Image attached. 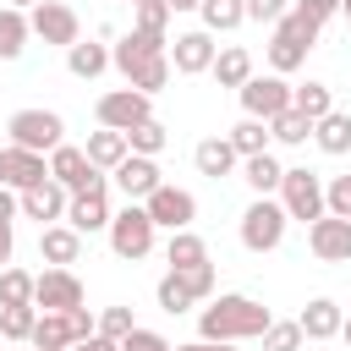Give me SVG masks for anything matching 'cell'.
I'll use <instances>...</instances> for the list:
<instances>
[{"label":"cell","instance_id":"cell-40","mask_svg":"<svg viewBox=\"0 0 351 351\" xmlns=\"http://www.w3.org/2000/svg\"><path fill=\"white\" fill-rule=\"evenodd\" d=\"M132 329H137L132 307H104V313H93V335H104V340H126Z\"/></svg>","mask_w":351,"mask_h":351},{"label":"cell","instance_id":"cell-28","mask_svg":"<svg viewBox=\"0 0 351 351\" xmlns=\"http://www.w3.org/2000/svg\"><path fill=\"white\" fill-rule=\"evenodd\" d=\"M225 143L236 148V159H252V154H269V121H252V115H241L230 132H225Z\"/></svg>","mask_w":351,"mask_h":351},{"label":"cell","instance_id":"cell-18","mask_svg":"<svg viewBox=\"0 0 351 351\" xmlns=\"http://www.w3.org/2000/svg\"><path fill=\"white\" fill-rule=\"evenodd\" d=\"M307 247H313L318 263H351V219H335V214L313 219L307 225Z\"/></svg>","mask_w":351,"mask_h":351},{"label":"cell","instance_id":"cell-52","mask_svg":"<svg viewBox=\"0 0 351 351\" xmlns=\"http://www.w3.org/2000/svg\"><path fill=\"white\" fill-rule=\"evenodd\" d=\"M197 5H203V0H165V11H170V16H181V11H197Z\"/></svg>","mask_w":351,"mask_h":351},{"label":"cell","instance_id":"cell-21","mask_svg":"<svg viewBox=\"0 0 351 351\" xmlns=\"http://www.w3.org/2000/svg\"><path fill=\"white\" fill-rule=\"evenodd\" d=\"M340 302L335 296H313L302 313H296V329H302V340H335L340 335Z\"/></svg>","mask_w":351,"mask_h":351},{"label":"cell","instance_id":"cell-14","mask_svg":"<svg viewBox=\"0 0 351 351\" xmlns=\"http://www.w3.org/2000/svg\"><path fill=\"white\" fill-rule=\"evenodd\" d=\"M115 186L126 192V203H148L159 186H165V170H159V159H143V154H126L115 170Z\"/></svg>","mask_w":351,"mask_h":351},{"label":"cell","instance_id":"cell-58","mask_svg":"<svg viewBox=\"0 0 351 351\" xmlns=\"http://www.w3.org/2000/svg\"><path fill=\"white\" fill-rule=\"evenodd\" d=\"M126 5H132V11H137V5H148V0H126Z\"/></svg>","mask_w":351,"mask_h":351},{"label":"cell","instance_id":"cell-42","mask_svg":"<svg viewBox=\"0 0 351 351\" xmlns=\"http://www.w3.org/2000/svg\"><path fill=\"white\" fill-rule=\"evenodd\" d=\"M324 214H335V219H351V170L324 181Z\"/></svg>","mask_w":351,"mask_h":351},{"label":"cell","instance_id":"cell-3","mask_svg":"<svg viewBox=\"0 0 351 351\" xmlns=\"http://www.w3.org/2000/svg\"><path fill=\"white\" fill-rule=\"evenodd\" d=\"M274 203L285 208V219H302V225L324 219V176H318V170H307V165H285Z\"/></svg>","mask_w":351,"mask_h":351},{"label":"cell","instance_id":"cell-53","mask_svg":"<svg viewBox=\"0 0 351 351\" xmlns=\"http://www.w3.org/2000/svg\"><path fill=\"white\" fill-rule=\"evenodd\" d=\"M335 340H346V351H351V318H340V335Z\"/></svg>","mask_w":351,"mask_h":351},{"label":"cell","instance_id":"cell-9","mask_svg":"<svg viewBox=\"0 0 351 351\" xmlns=\"http://www.w3.org/2000/svg\"><path fill=\"white\" fill-rule=\"evenodd\" d=\"M27 27H33V38L60 44V49H71V44L82 38V16H77L66 0H38V5L27 11Z\"/></svg>","mask_w":351,"mask_h":351},{"label":"cell","instance_id":"cell-23","mask_svg":"<svg viewBox=\"0 0 351 351\" xmlns=\"http://www.w3.org/2000/svg\"><path fill=\"white\" fill-rule=\"evenodd\" d=\"M82 154H88V165H93L99 176H110V170H115V165H121L132 148H126V137H121V132H104V126H99V132H88Z\"/></svg>","mask_w":351,"mask_h":351},{"label":"cell","instance_id":"cell-24","mask_svg":"<svg viewBox=\"0 0 351 351\" xmlns=\"http://www.w3.org/2000/svg\"><path fill=\"white\" fill-rule=\"evenodd\" d=\"M192 165H197V176H214V181H219V176H230L241 159H236V148H230L225 137H203V143L192 148Z\"/></svg>","mask_w":351,"mask_h":351},{"label":"cell","instance_id":"cell-30","mask_svg":"<svg viewBox=\"0 0 351 351\" xmlns=\"http://www.w3.org/2000/svg\"><path fill=\"white\" fill-rule=\"evenodd\" d=\"M291 110L307 115V121H324L335 110V88L329 82H302V88H291Z\"/></svg>","mask_w":351,"mask_h":351},{"label":"cell","instance_id":"cell-1","mask_svg":"<svg viewBox=\"0 0 351 351\" xmlns=\"http://www.w3.org/2000/svg\"><path fill=\"white\" fill-rule=\"evenodd\" d=\"M269 324H274V313H269L263 302L241 296V291H225V296H214L208 307H197V340H208V346H241V340H258Z\"/></svg>","mask_w":351,"mask_h":351},{"label":"cell","instance_id":"cell-45","mask_svg":"<svg viewBox=\"0 0 351 351\" xmlns=\"http://www.w3.org/2000/svg\"><path fill=\"white\" fill-rule=\"evenodd\" d=\"M241 5H247V22H269V27L291 11V0H241Z\"/></svg>","mask_w":351,"mask_h":351},{"label":"cell","instance_id":"cell-19","mask_svg":"<svg viewBox=\"0 0 351 351\" xmlns=\"http://www.w3.org/2000/svg\"><path fill=\"white\" fill-rule=\"evenodd\" d=\"M0 165H5V186L11 192H27V186H38V181H49V159L44 154H27V148H0Z\"/></svg>","mask_w":351,"mask_h":351},{"label":"cell","instance_id":"cell-26","mask_svg":"<svg viewBox=\"0 0 351 351\" xmlns=\"http://www.w3.org/2000/svg\"><path fill=\"white\" fill-rule=\"evenodd\" d=\"M313 143H318L329 159L351 154V115H346V110H329L324 121H313Z\"/></svg>","mask_w":351,"mask_h":351},{"label":"cell","instance_id":"cell-15","mask_svg":"<svg viewBox=\"0 0 351 351\" xmlns=\"http://www.w3.org/2000/svg\"><path fill=\"white\" fill-rule=\"evenodd\" d=\"M170 49V38H159V33H143V27H132V33H121L115 44H110V66L121 71V77H132L137 66H148L154 55H165Z\"/></svg>","mask_w":351,"mask_h":351},{"label":"cell","instance_id":"cell-12","mask_svg":"<svg viewBox=\"0 0 351 351\" xmlns=\"http://www.w3.org/2000/svg\"><path fill=\"white\" fill-rule=\"evenodd\" d=\"M66 225H71L77 236L110 230V181H99V186H88V192H71V197H66Z\"/></svg>","mask_w":351,"mask_h":351},{"label":"cell","instance_id":"cell-32","mask_svg":"<svg viewBox=\"0 0 351 351\" xmlns=\"http://www.w3.org/2000/svg\"><path fill=\"white\" fill-rule=\"evenodd\" d=\"M197 16H203V33H236L247 22V5L241 0H203Z\"/></svg>","mask_w":351,"mask_h":351},{"label":"cell","instance_id":"cell-49","mask_svg":"<svg viewBox=\"0 0 351 351\" xmlns=\"http://www.w3.org/2000/svg\"><path fill=\"white\" fill-rule=\"evenodd\" d=\"M11 219H16V192L0 186V225H11Z\"/></svg>","mask_w":351,"mask_h":351},{"label":"cell","instance_id":"cell-60","mask_svg":"<svg viewBox=\"0 0 351 351\" xmlns=\"http://www.w3.org/2000/svg\"><path fill=\"white\" fill-rule=\"evenodd\" d=\"M66 351H82V346H66Z\"/></svg>","mask_w":351,"mask_h":351},{"label":"cell","instance_id":"cell-13","mask_svg":"<svg viewBox=\"0 0 351 351\" xmlns=\"http://www.w3.org/2000/svg\"><path fill=\"white\" fill-rule=\"evenodd\" d=\"M33 307H38V313H71V307H82V280H77L71 269H44V274H33Z\"/></svg>","mask_w":351,"mask_h":351},{"label":"cell","instance_id":"cell-25","mask_svg":"<svg viewBox=\"0 0 351 351\" xmlns=\"http://www.w3.org/2000/svg\"><path fill=\"white\" fill-rule=\"evenodd\" d=\"M280 176H285V165H280L274 154H252V159H241V181L252 186V197H274V192H280Z\"/></svg>","mask_w":351,"mask_h":351},{"label":"cell","instance_id":"cell-37","mask_svg":"<svg viewBox=\"0 0 351 351\" xmlns=\"http://www.w3.org/2000/svg\"><path fill=\"white\" fill-rule=\"evenodd\" d=\"M126 137V148L132 154H143V159H159L165 154V143H170V132L159 126V121H143V126H132V132H121Z\"/></svg>","mask_w":351,"mask_h":351},{"label":"cell","instance_id":"cell-47","mask_svg":"<svg viewBox=\"0 0 351 351\" xmlns=\"http://www.w3.org/2000/svg\"><path fill=\"white\" fill-rule=\"evenodd\" d=\"M307 16H318V22H329V16H340V0H296Z\"/></svg>","mask_w":351,"mask_h":351},{"label":"cell","instance_id":"cell-41","mask_svg":"<svg viewBox=\"0 0 351 351\" xmlns=\"http://www.w3.org/2000/svg\"><path fill=\"white\" fill-rule=\"evenodd\" d=\"M258 340H263V351H302V329H296V318H274Z\"/></svg>","mask_w":351,"mask_h":351},{"label":"cell","instance_id":"cell-50","mask_svg":"<svg viewBox=\"0 0 351 351\" xmlns=\"http://www.w3.org/2000/svg\"><path fill=\"white\" fill-rule=\"evenodd\" d=\"M82 351H121V340H104V335H88V340H77Z\"/></svg>","mask_w":351,"mask_h":351},{"label":"cell","instance_id":"cell-29","mask_svg":"<svg viewBox=\"0 0 351 351\" xmlns=\"http://www.w3.org/2000/svg\"><path fill=\"white\" fill-rule=\"evenodd\" d=\"M33 351H66V346H77V335H71V318L66 313H38V324H33V340H27Z\"/></svg>","mask_w":351,"mask_h":351},{"label":"cell","instance_id":"cell-38","mask_svg":"<svg viewBox=\"0 0 351 351\" xmlns=\"http://www.w3.org/2000/svg\"><path fill=\"white\" fill-rule=\"evenodd\" d=\"M33 324H38V307H0V340L27 346L33 340Z\"/></svg>","mask_w":351,"mask_h":351},{"label":"cell","instance_id":"cell-33","mask_svg":"<svg viewBox=\"0 0 351 351\" xmlns=\"http://www.w3.org/2000/svg\"><path fill=\"white\" fill-rule=\"evenodd\" d=\"M27 38H33V27H27V11H11V5H0V60H16V55L27 49Z\"/></svg>","mask_w":351,"mask_h":351},{"label":"cell","instance_id":"cell-8","mask_svg":"<svg viewBox=\"0 0 351 351\" xmlns=\"http://www.w3.org/2000/svg\"><path fill=\"white\" fill-rule=\"evenodd\" d=\"M236 99H241V115H252V121H274L280 110H291V82L274 77V71H269V77L252 71V77L236 88Z\"/></svg>","mask_w":351,"mask_h":351},{"label":"cell","instance_id":"cell-36","mask_svg":"<svg viewBox=\"0 0 351 351\" xmlns=\"http://www.w3.org/2000/svg\"><path fill=\"white\" fill-rule=\"evenodd\" d=\"M269 137H274V143H285V148H302V143L313 137V121H307V115H296V110H280V115L269 121Z\"/></svg>","mask_w":351,"mask_h":351},{"label":"cell","instance_id":"cell-48","mask_svg":"<svg viewBox=\"0 0 351 351\" xmlns=\"http://www.w3.org/2000/svg\"><path fill=\"white\" fill-rule=\"evenodd\" d=\"M66 318H71V335H77V340H88V335H93V313H88V307H71Z\"/></svg>","mask_w":351,"mask_h":351},{"label":"cell","instance_id":"cell-56","mask_svg":"<svg viewBox=\"0 0 351 351\" xmlns=\"http://www.w3.org/2000/svg\"><path fill=\"white\" fill-rule=\"evenodd\" d=\"M340 16H346V27H351V0H340Z\"/></svg>","mask_w":351,"mask_h":351},{"label":"cell","instance_id":"cell-10","mask_svg":"<svg viewBox=\"0 0 351 351\" xmlns=\"http://www.w3.org/2000/svg\"><path fill=\"white\" fill-rule=\"evenodd\" d=\"M143 208H148L154 230H170V236H176V230H192V219H197V197H192L186 186H176V181H165Z\"/></svg>","mask_w":351,"mask_h":351},{"label":"cell","instance_id":"cell-57","mask_svg":"<svg viewBox=\"0 0 351 351\" xmlns=\"http://www.w3.org/2000/svg\"><path fill=\"white\" fill-rule=\"evenodd\" d=\"M203 351H236V346H208V340H203Z\"/></svg>","mask_w":351,"mask_h":351},{"label":"cell","instance_id":"cell-6","mask_svg":"<svg viewBox=\"0 0 351 351\" xmlns=\"http://www.w3.org/2000/svg\"><path fill=\"white\" fill-rule=\"evenodd\" d=\"M285 208L274 203V197H252L247 208H241V247L247 252H274L280 241H285Z\"/></svg>","mask_w":351,"mask_h":351},{"label":"cell","instance_id":"cell-59","mask_svg":"<svg viewBox=\"0 0 351 351\" xmlns=\"http://www.w3.org/2000/svg\"><path fill=\"white\" fill-rule=\"evenodd\" d=\"M0 186H5V165H0Z\"/></svg>","mask_w":351,"mask_h":351},{"label":"cell","instance_id":"cell-7","mask_svg":"<svg viewBox=\"0 0 351 351\" xmlns=\"http://www.w3.org/2000/svg\"><path fill=\"white\" fill-rule=\"evenodd\" d=\"M93 115H99V126H104V132H132V126L154 121V99H148V93H137V88H110V93H99Z\"/></svg>","mask_w":351,"mask_h":351},{"label":"cell","instance_id":"cell-35","mask_svg":"<svg viewBox=\"0 0 351 351\" xmlns=\"http://www.w3.org/2000/svg\"><path fill=\"white\" fill-rule=\"evenodd\" d=\"M170 77H176V71H170V55H154L148 66H137V71L126 77V88H137V93H148V99H154L159 88H170Z\"/></svg>","mask_w":351,"mask_h":351},{"label":"cell","instance_id":"cell-17","mask_svg":"<svg viewBox=\"0 0 351 351\" xmlns=\"http://www.w3.org/2000/svg\"><path fill=\"white\" fill-rule=\"evenodd\" d=\"M66 186L60 181H38V186H27V192H16V214L22 219H38V230L44 225H60L66 219Z\"/></svg>","mask_w":351,"mask_h":351},{"label":"cell","instance_id":"cell-22","mask_svg":"<svg viewBox=\"0 0 351 351\" xmlns=\"http://www.w3.org/2000/svg\"><path fill=\"white\" fill-rule=\"evenodd\" d=\"M66 71L82 77V82L104 77V71H110V44H99V38H77V44L66 49Z\"/></svg>","mask_w":351,"mask_h":351},{"label":"cell","instance_id":"cell-34","mask_svg":"<svg viewBox=\"0 0 351 351\" xmlns=\"http://www.w3.org/2000/svg\"><path fill=\"white\" fill-rule=\"evenodd\" d=\"M0 307H33V274L5 263L0 269Z\"/></svg>","mask_w":351,"mask_h":351},{"label":"cell","instance_id":"cell-5","mask_svg":"<svg viewBox=\"0 0 351 351\" xmlns=\"http://www.w3.org/2000/svg\"><path fill=\"white\" fill-rule=\"evenodd\" d=\"M110 252L115 258H126V263H137V258H148L154 252V241H159V230H154V219H148V208L143 203H126L121 214H110Z\"/></svg>","mask_w":351,"mask_h":351},{"label":"cell","instance_id":"cell-27","mask_svg":"<svg viewBox=\"0 0 351 351\" xmlns=\"http://www.w3.org/2000/svg\"><path fill=\"white\" fill-rule=\"evenodd\" d=\"M208 77H214L219 88H241V82L252 77V55H247L241 44H225V49L214 55V66H208Z\"/></svg>","mask_w":351,"mask_h":351},{"label":"cell","instance_id":"cell-46","mask_svg":"<svg viewBox=\"0 0 351 351\" xmlns=\"http://www.w3.org/2000/svg\"><path fill=\"white\" fill-rule=\"evenodd\" d=\"M121 351H170V340H165L159 329H143V324H137V329L121 340Z\"/></svg>","mask_w":351,"mask_h":351},{"label":"cell","instance_id":"cell-54","mask_svg":"<svg viewBox=\"0 0 351 351\" xmlns=\"http://www.w3.org/2000/svg\"><path fill=\"white\" fill-rule=\"evenodd\" d=\"M5 5H11V11H33L38 0H5Z\"/></svg>","mask_w":351,"mask_h":351},{"label":"cell","instance_id":"cell-2","mask_svg":"<svg viewBox=\"0 0 351 351\" xmlns=\"http://www.w3.org/2000/svg\"><path fill=\"white\" fill-rule=\"evenodd\" d=\"M318 33H324V22L307 16L302 5H291V11L274 22V33H269V71H274V77H291L296 66H307V49L318 44Z\"/></svg>","mask_w":351,"mask_h":351},{"label":"cell","instance_id":"cell-16","mask_svg":"<svg viewBox=\"0 0 351 351\" xmlns=\"http://www.w3.org/2000/svg\"><path fill=\"white\" fill-rule=\"evenodd\" d=\"M49 181H60L66 192H88V186H99V181H110V176H99L77 143H60V148L49 154Z\"/></svg>","mask_w":351,"mask_h":351},{"label":"cell","instance_id":"cell-51","mask_svg":"<svg viewBox=\"0 0 351 351\" xmlns=\"http://www.w3.org/2000/svg\"><path fill=\"white\" fill-rule=\"evenodd\" d=\"M11 252H16V236H11V225H0V269L11 263Z\"/></svg>","mask_w":351,"mask_h":351},{"label":"cell","instance_id":"cell-39","mask_svg":"<svg viewBox=\"0 0 351 351\" xmlns=\"http://www.w3.org/2000/svg\"><path fill=\"white\" fill-rule=\"evenodd\" d=\"M154 302H159L165 313H192V307H197V302H192V291L181 285V274H170V269H165V280L154 285Z\"/></svg>","mask_w":351,"mask_h":351},{"label":"cell","instance_id":"cell-4","mask_svg":"<svg viewBox=\"0 0 351 351\" xmlns=\"http://www.w3.org/2000/svg\"><path fill=\"white\" fill-rule=\"evenodd\" d=\"M5 143L11 148H27V154H55L66 143V121L55 110H16L5 121Z\"/></svg>","mask_w":351,"mask_h":351},{"label":"cell","instance_id":"cell-20","mask_svg":"<svg viewBox=\"0 0 351 351\" xmlns=\"http://www.w3.org/2000/svg\"><path fill=\"white\" fill-rule=\"evenodd\" d=\"M38 258L49 263V269H71L77 258H82V236L60 219V225H44L38 230Z\"/></svg>","mask_w":351,"mask_h":351},{"label":"cell","instance_id":"cell-43","mask_svg":"<svg viewBox=\"0 0 351 351\" xmlns=\"http://www.w3.org/2000/svg\"><path fill=\"white\" fill-rule=\"evenodd\" d=\"M132 27L170 38V11H165V0H148V5H137V11H132Z\"/></svg>","mask_w":351,"mask_h":351},{"label":"cell","instance_id":"cell-55","mask_svg":"<svg viewBox=\"0 0 351 351\" xmlns=\"http://www.w3.org/2000/svg\"><path fill=\"white\" fill-rule=\"evenodd\" d=\"M170 351H203V340H186V346H170Z\"/></svg>","mask_w":351,"mask_h":351},{"label":"cell","instance_id":"cell-44","mask_svg":"<svg viewBox=\"0 0 351 351\" xmlns=\"http://www.w3.org/2000/svg\"><path fill=\"white\" fill-rule=\"evenodd\" d=\"M170 274H181V285L192 291V302L214 296V263H192V269H170Z\"/></svg>","mask_w":351,"mask_h":351},{"label":"cell","instance_id":"cell-11","mask_svg":"<svg viewBox=\"0 0 351 351\" xmlns=\"http://www.w3.org/2000/svg\"><path fill=\"white\" fill-rule=\"evenodd\" d=\"M170 71H181V77H203L208 66H214V55H219V44H214V33H203V27H186V33H176L170 38Z\"/></svg>","mask_w":351,"mask_h":351},{"label":"cell","instance_id":"cell-31","mask_svg":"<svg viewBox=\"0 0 351 351\" xmlns=\"http://www.w3.org/2000/svg\"><path fill=\"white\" fill-rule=\"evenodd\" d=\"M165 263H170V269H192V263H208V241H203L197 230H176V236L165 241Z\"/></svg>","mask_w":351,"mask_h":351}]
</instances>
